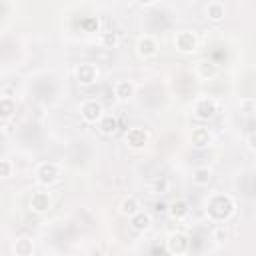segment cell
Here are the masks:
<instances>
[{
    "mask_svg": "<svg viewBox=\"0 0 256 256\" xmlns=\"http://www.w3.org/2000/svg\"><path fill=\"white\" fill-rule=\"evenodd\" d=\"M232 208H234V204L228 196L218 194V196L210 198V202H208V216L214 220H224L232 214Z\"/></svg>",
    "mask_w": 256,
    "mask_h": 256,
    "instance_id": "6da1fadb",
    "label": "cell"
},
{
    "mask_svg": "<svg viewBox=\"0 0 256 256\" xmlns=\"http://www.w3.org/2000/svg\"><path fill=\"white\" fill-rule=\"evenodd\" d=\"M126 142L132 148H142L148 142V132L144 130V128H132V130L126 134Z\"/></svg>",
    "mask_w": 256,
    "mask_h": 256,
    "instance_id": "7a4b0ae2",
    "label": "cell"
},
{
    "mask_svg": "<svg viewBox=\"0 0 256 256\" xmlns=\"http://www.w3.org/2000/svg\"><path fill=\"white\" fill-rule=\"evenodd\" d=\"M58 176H60V170H58V166L52 164V162H50V164H42L40 170H38V178H40L42 184H52V182L58 180Z\"/></svg>",
    "mask_w": 256,
    "mask_h": 256,
    "instance_id": "3957f363",
    "label": "cell"
},
{
    "mask_svg": "<svg viewBox=\"0 0 256 256\" xmlns=\"http://www.w3.org/2000/svg\"><path fill=\"white\" fill-rule=\"evenodd\" d=\"M100 116H102V106L98 104V102H86L84 106H82V118L84 120H88V122H96V120H100Z\"/></svg>",
    "mask_w": 256,
    "mask_h": 256,
    "instance_id": "277c9868",
    "label": "cell"
},
{
    "mask_svg": "<svg viewBox=\"0 0 256 256\" xmlns=\"http://www.w3.org/2000/svg\"><path fill=\"white\" fill-rule=\"evenodd\" d=\"M176 46H178V50H182V52L194 50V48H196V38H194V34H190V32H180V34L176 36Z\"/></svg>",
    "mask_w": 256,
    "mask_h": 256,
    "instance_id": "5b68a950",
    "label": "cell"
},
{
    "mask_svg": "<svg viewBox=\"0 0 256 256\" xmlns=\"http://www.w3.org/2000/svg\"><path fill=\"white\" fill-rule=\"evenodd\" d=\"M188 238L184 234H172L170 240H168V250L174 252V254H182L188 250Z\"/></svg>",
    "mask_w": 256,
    "mask_h": 256,
    "instance_id": "8992f818",
    "label": "cell"
},
{
    "mask_svg": "<svg viewBox=\"0 0 256 256\" xmlns=\"http://www.w3.org/2000/svg\"><path fill=\"white\" fill-rule=\"evenodd\" d=\"M76 76H78V82L92 84L96 80V68L92 66V64H82V66L78 68V72H76Z\"/></svg>",
    "mask_w": 256,
    "mask_h": 256,
    "instance_id": "52a82bcc",
    "label": "cell"
},
{
    "mask_svg": "<svg viewBox=\"0 0 256 256\" xmlns=\"http://www.w3.org/2000/svg\"><path fill=\"white\" fill-rule=\"evenodd\" d=\"M30 206L34 208L36 212H44V210H48V206H50V198H48V194H46V192H36V194L32 196Z\"/></svg>",
    "mask_w": 256,
    "mask_h": 256,
    "instance_id": "ba28073f",
    "label": "cell"
},
{
    "mask_svg": "<svg viewBox=\"0 0 256 256\" xmlns=\"http://www.w3.org/2000/svg\"><path fill=\"white\" fill-rule=\"evenodd\" d=\"M192 144L198 146V148H204L210 144V134L206 128H196L194 132H192Z\"/></svg>",
    "mask_w": 256,
    "mask_h": 256,
    "instance_id": "9c48e42d",
    "label": "cell"
},
{
    "mask_svg": "<svg viewBox=\"0 0 256 256\" xmlns=\"http://www.w3.org/2000/svg\"><path fill=\"white\" fill-rule=\"evenodd\" d=\"M138 54L140 56H152L156 54V42L150 36H144L138 40Z\"/></svg>",
    "mask_w": 256,
    "mask_h": 256,
    "instance_id": "30bf717a",
    "label": "cell"
},
{
    "mask_svg": "<svg viewBox=\"0 0 256 256\" xmlns=\"http://www.w3.org/2000/svg\"><path fill=\"white\" fill-rule=\"evenodd\" d=\"M214 112H216L214 100H200V102L196 104V114H198L200 118H210Z\"/></svg>",
    "mask_w": 256,
    "mask_h": 256,
    "instance_id": "8fae6325",
    "label": "cell"
},
{
    "mask_svg": "<svg viewBox=\"0 0 256 256\" xmlns=\"http://www.w3.org/2000/svg\"><path fill=\"white\" fill-rule=\"evenodd\" d=\"M130 218H132V226H134L136 230H146V228L150 226V216L144 214V212H136V214H132Z\"/></svg>",
    "mask_w": 256,
    "mask_h": 256,
    "instance_id": "7c38bea8",
    "label": "cell"
},
{
    "mask_svg": "<svg viewBox=\"0 0 256 256\" xmlns=\"http://www.w3.org/2000/svg\"><path fill=\"white\" fill-rule=\"evenodd\" d=\"M100 118H102V120H100V130H102L104 134H114L116 128H118L116 118H114V116H100Z\"/></svg>",
    "mask_w": 256,
    "mask_h": 256,
    "instance_id": "4fadbf2b",
    "label": "cell"
},
{
    "mask_svg": "<svg viewBox=\"0 0 256 256\" xmlns=\"http://www.w3.org/2000/svg\"><path fill=\"white\" fill-rule=\"evenodd\" d=\"M136 212H138V202H136L134 198H126V200L120 202V214L132 216V214H136Z\"/></svg>",
    "mask_w": 256,
    "mask_h": 256,
    "instance_id": "5bb4252c",
    "label": "cell"
},
{
    "mask_svg": "<svg viewBox=\"0 0 256 256\" xmlns=\"http://www.w3.org/2000/svg\"><path fill=\"white\" fill-rule=\"evenodd\" d=\"M206 14H208V18H210V20L218 22V20H222V18H224V6H222V4H218V2H212V4H208Z\"/></svg>",
    "mask_w": 256,
    "mask_h": 256,
    "instance_id": "9a60e30c",
    "label": "cell"
},
{
    "mask_svg": "<svg viewBox=\"0 0 256 256\" xmlns=\"http://www.w3.org/2000/svg\"><path fill=\"white\" fill-rule=\"evenodd\" d=\"M116 96H118L120 100L130 98V96H132V84H130V82H126V80L118 82V84H116Z\"/></svg>",
    "mask_w": 256,
    "mask_h": 256,
    "instance_id": "2e32d148",
    "label": "cell"
},
{
    "mask_svg": "<svg viewBox=\"0 0 256 256\" xmlns=\"http://www.w3.org/2000/svg\"><path fill=\"white\" fill-rule=\"evenodd\" d=\"M170 216H174V218H182L186 212H188V204H186V200H176L172 206H170Z\"/></svg>",
    "mask_w": 256,
    "mask_h": 256,
    "instance_id": "e0dca14e",
    "label": "cell"
},
{
    "mask_svg": "<svg viewBox=\"0 0 256 256\" xmlns=\"http://www.w3.org/2000/svg\"><path fill=\"white\" fill-rule=\"evenodd\" d=\"M14 110H16V106H14V102H12L10 98L0 100V116L8 118V116H12V114H14Z\"/></svg>",
    "mask_w": 256,
    "mask_h": 256,
    "instance_id": "ac0fdd59",
    "label": "cell"
},
{
    "mask_svg": "<svg viewBox=\"0 0 256 256\" xmlns=\"http://www.w3.org/2000/svg\"><path fill=\"white\" fill-rule=\"evenodd\" d=\"M194 182H196V184H208V182H210V170L198 168V170L194 172Z\"/></svg>",
    "mask_w": 256,
    "mask_h": 256,
    "instance_id": "d6986e66",
    "label": "cell"
},
{
    "mask_svg": "<svg viewBox=\"0 0 256 256\" xmlns=\"http://www.w3.org/2000/svg\"><path fill=\"white\" fill-rule=\"evenodd\" d=\"M16 252H18V254H30V252H32L30 240H20V242L16 244Z\"/></svg>",
    "mask_w": 256,
    "mask_h": 256,
    "instance_id": "ffe728a7",
    "label": "cell"
},
{
    "mask_svg": "<svg viewBox=\"0 0 256 256\" xmlns=\"http://www.w3.org/2000/svg\"><path fill=\"white\" fill-rule=\"evenodd\" d=\"M102 42H104L106 46H114V44L118 42V38H116V34H114V32H106V34L102 36Z\"/></svg>",
    "mask_w": 256,
    "mask_h": 256,
    "instance_id": "44dd1931",
    "label": "cell"
},
{
    "mask_svg": "<svg viewBox=\"0 0 256 256\" xmlns=\"http://www.w3.org/2000/svg\"><path fill=\"white\" fill-rule=\"evenodd\" d=\"M10 170H12V166H10V162H6V160H0V176H10Z\"/></svg>",
    "mask_w": 256,
    "mask_h": 256,
    "instance_id": "7402d4cb",
    "label": "cell"
},
{
    "mask_svg": "<svg viewBox=\"0 0 256 256\" xmlns=\"http://www.w3.org/2000/svg\"><path fill=\"white\" fill-rule=\"evenodd\" d=\"M214 70H216V68L212 66V64H210V66H208V62H204V66L200 68V72H202L204 76H206V74H214Z\"/></svg>",
    "mask_w": 256,
    "mask_h": 256,
    "instance_id": "603a6c76",
    "label": "cell"
},
{
    "mask_svg": "<svg viewBox=\"0 0 256 256\" xmlns=\"http://www.w3.org/2000/svg\"><path fill=\"white\" fill-rule=\"evenodd\" d=\"M166 186H168V182H166V180H160V182H156V190H166Z\"/></svg>",
    "mask_w": 256,
    "mask_h": 256,
    "instance_id": "cb8c5ba5",
    "label": "cell"
},
{
    "mask_svg": "<svg viewBox=\"0 0 256 256\" xmlns=\"http://www.w3.org/2000/svg\"><path fill=\"white\" fill-rule=\"evenodd\" d=\"M154 208H156V212H164V210H166V204H162V202H156V204H154Z\"/></svg>",
    "mask_w": 256,
    "mask_h": 256,
    "instance_id": "d4e9b609",
    "label": "cell"
},
{
    "mask_svg": "<svg viewBox=\"0 0 256 256\" xmlns=\"http://www.w3.org/2000/svg\"><path fill=\"white\" fill-rule=\"evenodd\" d=\"M138 2H140V4H150L152 0H138Z\"/></svg>",
    "mask_w": 256,
    "mask_h": 256,
    "instance_id": "484cf974",
    "label": "cell"
}]
</instances>
